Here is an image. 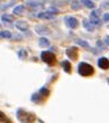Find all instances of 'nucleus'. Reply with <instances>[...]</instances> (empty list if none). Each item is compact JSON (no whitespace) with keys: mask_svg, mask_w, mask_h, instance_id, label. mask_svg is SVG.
Listing matches in <instances>:
<instances>
[{"mask_svg":"<svg viewBox=\"0 0 109 123\" xmlns=\"http://www.w3.org/2000/svg\"><path fill=\"white\" fill-rule=\"evenodd\" d=\"M16 117L19 118V121L21 123H34L35 120H36V116L33 113H29V111H26L23 109H18L16 111Z\"/></svg>","mask_w":109,"mask_h":123,"instance_id":"1","label":"nucleus"},{"mask_svg":"<svg viewBox=\"0 0 109 123\" xmlns=\"http://www.w3.org/2000/svg\"><path fill=\"white\" fill-rule=\"evenodd\" d=\"M78 72L80 75H84V77H89V75L94 74V68L92 65H89L88 63H85V62H81L78 66Z\"/></svg>","mask_w":109,"mask_h":123,"instance_id":"2","label":"nucleus"},{"mask_svg":"<svg viewBox=\"0 0 109 123\" xmlns=\"http://www.w3.org/2000/svg\"><path fill=\"white\" fill-rule=\"evenodd\" d=\"M41 58H42V61L45 62L50 66H52L54 63H56V56L52 52H50V51H43L41 54Z\"/></svg>","mask_w":109,"mask_h":123,"instance_id":"3","label":"nucleus"},{"mask_svg":"<svg viewBox=\"0 0 109 123\" xmlns=\"http://www.w3.org/2000/svg\"><path fill=\"white\" fill-rule=\"evenodd\" d=\"M65 23L71 29H75V28H78V26H79V22H78V20L75 19L74 16H66L65 18Z\"/></svg>","mask_w":109,"mask_h":123,"instance_id":"4","label":"nucleus"},{"mask_svg":"<svg viewBox=\"0 0 109 123\" xmlns=\"http://www.w3.org/2000/svg\"><path fill=\"white\" fill-rule=\"evenodd\" d=\"M35 31H36L37 34L42 35V36H45V35L51 34V30L49 29V27H47V26H41V25L35 26Z\"/></svg>","mask_w":109,"mask_h":123,"instance_id":"5","label":"nucleus"},{"mask_svg":"<svg viewBox=\"0 0 109 123\" xmlns=\"http://www.w3.org/2000/svg\"><path fill=\"white\" fill-rule=\"evenodd\" d=\"M66 55L72 61H75L78 58V48L77 47H71V48L66 49Z\"/></svg>","mask_w":109,"mask_h":123,"instance_id":"6","label":"nucleus"},{"mask_svg":"<svg viewBox=\"0 0 109 123\" xmlns=\"http://www.w3.org/2000/svg\"><path fill=\"white\" fill-rule=\"evenodd\" d=\"M89 21H91L94 26H101V21H100V18H99V12H97V11H93V12H92L91 18H89Z\"/></svg>","mask_w":109,"mask_h":123,"instance_id":"7","label":"nucleus"},{"mask_svg":"<svg viewBox=\"0 0 109 123\" xmlns=\"http://www.w3.org/2000/svg\"><path fill=\"white\" fill-rule=\"evenodd\" d=\"M97 65H99L100 68L107 70V68H109V59H107L106 57H101V58H99V61H97Z\"/></svg>","mask_w":109,"mask_h":123,"instance_id":"8","label":"nucleus"},{"mask_svg":"<svg viewBox=\"0 0 109 123\" xmlns=\"http://www.w3.org/2000/svg\"><path fill=\"white\" fill-rule=\"evenodd\" d=\"M1 20H2V22H4L6 26H12L14 18L12 15H9V14H4V15L1 16Z\"/></svg>","mask_w":109,"mask_h":123,"instance_id":"9","label":"nucleus"},{"mask_svg":"<svg viewBox=\"0 0 109 123\" xmlns=\"http://www.w3.org/2000/svg\"><path fill=\"white\" fill-rule=\"evenodd\" d=\"M27 5L30 7L31 9H35V11H36V9H38V8H41V7L43 6V4H42V2L34 1V0H28V1H27Z\"/></svg>","mask_w":109,"mask_h":123,"instance_id":"10","label":"nucleus"},{"mask_svg":"<svg viewBox=\"0 0 109 123\" xmlns=\"http://www.w3.org/2000/svg\"><path fill=\"white\" fill-rule=\"evenodd\" d=\"M54 14L50 13V12H42V13L38 14V19H42V20H51L54 19Z\"/></svg>","mask_w":109,"mask_h":123,"instance_id":"11","label":"nucleus"},{"mask_svg":"<svg viewBox=\"0 0 109 123\" xmlns=\"http://www.w3.org/2000/svg\"><path fill=\"white\" fill-rule=\"evenodd\" d=\"M15 27L18 28V29H20V30H23V31H26L28 30V23L26 21H16V23H15Z\"/></svg>","mask_w":109,"mask_h":123,"instance_id":"12","label":"nucleus"},{"mask_svg":"<svg viewBox=\"0 0 109 123\" xmlns=\"http://www.w3.org/2000/svg\"><path fill=\"white\" fill-rule=\"evenodd\" d=\"M82 25H84V27L86 28V30H88V31H93L95 27H94V25L88 20V19H85V20L82 21Z\"/></svg>","mask_w":109,"mask_h":123,"instance_id":"13","label":"nucleus"},{"mask_svg":"<svg viewBox=\"0 0 109 123\" xmlns=\"http://www.w3.org/2000/svg\"><path fill=\"white\" fill-rule=\"evenodd\" d=\"M43 100H44V98L40 93H34L31 95V101L35 103H41V102H43Z\"/></svg>","mask_w":109,"mask_h":123,"instance_id":"14","label":"nucleus"},{"mask_svg":"<svg viewBox=\"0 0 109 123\" xmlns=\"http://www.w3.org/2000/svg\"><path fill=\"white\" fill-rule=\"evenodd\" d=\"M38 45L42 47V48H48V47H50V42H49L48 38L41 37V38L38 40Z\"/></svg>","mask_w":109,"mask_h":123,"instance_id":"15","label":"nucleus"},{"mask_svg":"<svg viewBox=\"0 0 109 123\" xmlns=\"http://www.w3.org/2000/svg\"><path fill=\"white\" fill-rule=\"evenodd\" d=\"M24 12V6L23 5H19V6H15L13 9V13L16 15H21V14Z\"/></svg>","mask_w":109,"mask_h":123,"instance_id":"16","label":"nucleus"},{"mask_svg":"<svg viewBox=\"0 0 109 123\" xmlns=\"http://www.w3.org/2000/svg\"><path fill=\"white\" fill-rule=\"evenodd\" d=\"M61 66H63L64 71H65L66 73H70V72H71V64H70V62L63 61L61 62Z\"/></svg>","mask_w":109,"mask_h":123,"instance_id":"17","label":"nucleus"},{"mask_svg":"<svg viewBox=\"0 0 109 123\" xmlns=\"http://www.w3.org/2000/svg\"><path fill=\"white\" fill-rule=\"evenodd\" d=\"M14 2H15V0H11L9 2H0V11H5V9H7L11 5H13Z\"/></svg>","mask_w":109,"mask_h":123,"instance_id":"18","label":"nucleus"},{"mask_svg":"<svg viewBox=\"0 0 109 123\" xmlns=\"http://www.w3.org/2000/svg\"><path fill=\"white\" fill-rule=\"evenodd\" d=\"M0 38H12V33L9 30H4V31H0Z\"/></svg>","mask_w":109,"mask_h":123,"instance_id":"19","label":"nucleus"},{"mask_svg":"<svg viewBox=\"0 0 109 123\" xmlns=\"http://www.w3.org/2000/svg\"><path fill=\"white\" fill-rule=\"evenodd\" d=\"M80 2H81L82 5H85L86 7H88V8H94L95 5H94V2L93 1H91V0H80Z\"/></svg>","mask_w":109,"mask_h":123,"instance_id":"20","label":"nucleus"},{"mask_svg":"<svg viewBox=\"0 0 109 123\" xmlns=\"http://www.w3.org/2000/svg\"><path fill=\"white\" fill-rule=\"evenodd\" d=\"M38 93H40L43 98H47V96L50 94V91H49L48 87H42V88L40 89V92H38Z\"/></svg>","mask_w":109,"mask_h":123,"instance_id":"21","label":"nucleus"},{"mask_svg":"<svg viewBox=\"0 0 109 123\" xmlns=\"http://www.w3.org/2000/svg\"><path fill=\"white\" fill-rule=\"evenodd\" d=\"M0 122H4V123H12L11 121H9V118L0 110Z\"/></svg>","mask_w":109,"mask_h":123,"instance_id":"22","label":"nucleus"},{"mask_svg":"<svg viewBox=\"0 0 109 123\" xmlns=\"http://www.w3.org/2000/svg\"><path fill=\"white\" fill-rule=\"evenodd\" d=\"M18 56H19L20 59H24V58L27 57V51H26V49H21V50H19Z\"/></svg>","mask_w":109,"mask_h":123,"instance_id":"23","label":"nucleus"},{"mask_svg":"<svg viewBox=\"0 0 109 123\" xmlns=\"http://www.w3.org/2000/svg\"><path fill=\"white\" fill-rule=\"evenodd\" d=\"M77 44L81 45L82 48H85V49H89V44L86 41H84V40H77Z\"/></svg>","mask_w":109,"mask_h":123,"instance_id":"24","label":"nucleus"},{"mask_svg":"<svg viewBox=\"0 0 109 123\" xmlns=\"http://www.w3.org/2000/svg\"><path fill=\"white\" fill-rule=\"evenodd\" d=\"M71 7H72V9L78 11V9L80 8V5H79V2H78L77 0H72V2H71Z\"/></svg>","mask_w":109,"mask_h":123,"instance_id":"25","label":"nucleus"},{"mask_svg":"<svg viewBox=\"0 0 109 123\" xmlns=\"http://www.w3.org/2000/svg\"><path fill=\"white\" fill-rule=\"evenodd\" d=\"M11 40H13V41H21V40H22V35H20V34L14 35V37L12 36V38H11Z\"/></svg>","mask_w":109,"mask_h":123,"instance_id":"26","label":"nucleus"},{"mask_svg":"<svg viewBox=\"0 0 109 123\" xmlns=\"http://www.w3.org/2000/svg\"><path fill=\"white\" fill-rule=\"evenodd\" d=\"M48 12H50V13H52V14H58V12H59V11H58L56 7H50Z\"/></svg>","mask_w":109,"mask_h":123,"instance_id":"27","label":"nucleus"},{"mask_svg":"<svg viewBox=\"0 0 109 123\" xmlns=\"http://www.w3.org/2000/svg\"><path fill=\"white\" fill-rule=\"evenodd\" d=\"M102 8H109V0H107V1H104V2H103Z\"/></svg>","mask_w":109,"mask_h":123,"instance_id":"28","label":"nucleus"},{"mask_svg":"<svg viewBox=\"0 0 109 123\" xmlns=\"http://www.w3.org/2000/svg\"><path fill=\"white\" fill-rule=\"evenodd\" d=\"M103 20L106 21V22H109V13H106L103 15Z\"/></svg>","mask_w":109,"mask_h":123,"instance_id":"29","label":"nucleus"},{"mask_svg":"<svg viewBox=\"0 0 109 123\" xmlns=\"http://www.w3.org/2000/svg\"><path fill=\"white\" fill-rule=\"evenodd\" d=\"M104 43H106V45H109V36H107L104 38Z\"/></svg>","mask_w":109,"mask_h":123,"instance_id":"30","label":"nucleus"},{"mask_svg":"<svg viewBox=\"0 0 109 123\" xmlns=\"http://www.w3.org/2000/svg\"><path fill=\"white\" fill-rule=\"evenodd\" d=\"M0 27H1V25H0Z\"/></svg>","mask_w":109,"mask_h":123,"instance_id":"31","label":"nucleus"},{"mask_svg":"<svg viewBox=\"0 0 109 123\" xmlns=\"http://www.w3.org/2000/svg\"><path fill=\"white\" fill-rule=\"evenodd\" d=\"M108 82H109V80H108Z\"/></svg>","mask_w":109,"mask_h":123,"instance_id":"32","label":"nucleus"}]
</instances>
